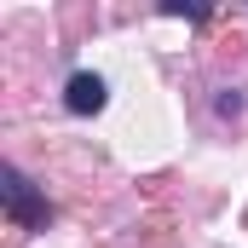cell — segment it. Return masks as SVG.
I'll return each mask as SVG.
<instances>
[{"instance_id":"cell-1","label":"cell","mask_w":248,"mask_h":248,"mask_svg":"<svg viewBox=\"0 0 248 248\" xmlns=\"http://www.w3.org/2000/svg\"><path fill=\"white\" fill-rule=\"evenodd\" d=\"M6 214H12V225L17 231H46V219H52V208H46V196L23 179V168H6Z\"/></svg>"},{"instance_id":"cell-3","label":"cell","mask_w":248,"mask_h":248,"mask_svg":"<svg viewBox=\"0 0 248 248\" xmlns=\"http://www.w3.org/2000/svg\"><path fill=\"white\" fill-rule=\"evenodd\" d=\"M162 12H168V17H190V23H202V17H208L202 6H162Z\"/></svg>"},{"instance_id":"cell-2","label":"cell","mask_w":248,"mask_h":248,"mask_svg":"<svg viewBox=\"0 0 248 248\" xmlns=\"http://www.w3.org/2000/svg\"><path fill=\"white\" fill-rule=\"evenodd\" d=\"M110 104V87H104V75H93V69H75L69 81H63V110L69 116H98Z\"/></svg>"}]
</instances>
